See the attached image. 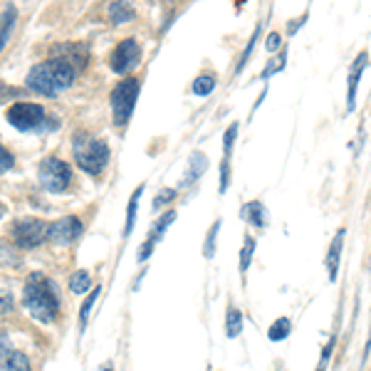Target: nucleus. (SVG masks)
Here are the masks:
<instances>
[{
    "label": "nucleus",
    "instance_id": "b1692460",
    "mask_svg": "<svg viewBox=\"0 0 371 371\" xmlns=\"http://www.w3.org/2000/svg\"><path fill=\"white\" fill-rule=\"evenodd\" d=\"M218 230H221V221H216V223H213V226H211V230H208V235H205V243H203V258H208V260H211L213 255H216Z\"/></svg>",
    "mask_w": 371,
    "mask_h": 371
},
{
    "label": "nucleus",
    "instance_id": "f3484780",
    "mask_svg": "<svg viewBox=\"0 0 371 371\" xmlns=\"http://www.w3.org/2000/svg\"><path fill=\"white\" fill-rule=\"evenodd\" d=\"M290 332H292V322H290L287 317H280V319L272 322L270 329H267V339H270V342H283V339L290 337Z\"/></svg>",
    "mask_w": 371,
    "mask_h": 371
},
{
    "label": "nucleus",
    "instance_id": "f257e3e1",
    "mask_svg": "<svg viewBox=\"0 0 371 371\" xmlns=\"http://www.w3.org/2000/svg\"><path fill=\"white\" fill-rule=\"evenodd\" d=\"M74 77H77V70L72 67V62L67 57H55V60L40 62L28 72V87L33 89L35 95H45V97H55L65 89L72 87Z\"/></svg>",
    "mask_w": 371,
    "mask_h": 371
},
{
    "label": "nucleus",
    "instance_id": "9b49d317",
    "mask_svg": "<svg viewBox=\"0 0 371 371\" xmlns=\"http://www.w3.org/2000/svg\"><path fill=\"white\" fill-rule=\"evenodd\" d=\"M366 60H369V52H361L359 57L354 60V65H352V72H349V95H347V109H354L356 104V87H359V79H361V72L366 70Z\"/></svg>",
    "mask_w": 371,
    "mask_h": 371
},
{
    "label": "nucleus",
    "instance_id": "7ed1b4c3",
    "mask_svg": "<svg viewBox=\"0 0 371 371\" xmlns=\"http://www.w3.org/2000/svg\"><path fill=\"white\" fill-rule=\"evenodd\" d=\"M72 154H74V161H77V166L82 168L84 173L100 176L106 168V161H109V146H106L102 139L92 136V134L79 132V134H74Z\"/></svg>",
    "mask_w": 371,
    "mask_h": 371
},
{
    "label": "nucleus",
    "instance_id": "c9c22d12",
    "mask_svg": "<svg viewBox=\"0 0 371 371\" xmlns=\"http://www.w3.org/2000/svg\"><path fill=\"white\" fill-rule=\"evenodd\" d=\"M305 20H307V13H305V15H302V17H297V20H292V25H290V35H292L294 30H297L299 25H302V22H305Z\"/></svg>",
    "mask_w": 371,
    "mask_h": 371
},
{
    "label": "nucleus",
    "instance_id": "1a4fd4ad",
    "mask_svg": "<svg viewBox=\"0 0 371 371\" xmlns=\"http://www.w3.org/2000/svg\"><path fill=\"white\" fill-rule=\"evenodd\" d=\"M79 235H82V221H79V218H74V216L60 218V221H55L50 228H47V238H50L52 243H57V245L74 243Z\"/></svg>",
    "mask_w": 371,
    "mask_h": 371
},
{
    "label": "nucleus",
    "instance_id": "473e14b6",
    "mask_svg": "<svg viewBox=\"0 0 371 371\" xmlns=\"http://www.w3.org/2000/svg\"><path fill=\"white\" fill-rule=\"evenodd\" d=\"M171 198H176V191L173 189H164L159 196H156V200H154V211H159L161 205L164 203H171Z\"/></svg>",
    "mask_w": 371,
    "mask_h": 371
},
{
    "label": "nucleus",
    "instance_id": "423d86ee",
    "mask_svg": "<svg viewBox=\"0 0 371 371\" xmlns=\"http://www.w3.org/2000/svg\"><path fill=\"white\" fill-rule=\"evenodd\" d=\"M45 119H47L45 109L40 104H33V102H15L8 109V122L20 132H38V129L45 127Z\"/></svg>",
    "mask_w": 371,
    "mask_h": 371
},
{
    "label": "nucleus",
    "instance_id": "4468645a",
    "mask_svg": "<svg viewBox=\"0 0 371 371\" xmlns=\"http://www.w3.org/2000/svg\"><path fill=\"white\" fill-rule=\"evenodd\" d=\"M243 327H245V317H243V312L238 310V307H228V312H226V334H228V339H235V337H240L243 334Z\"/></svg>",
    "mask_w": 371,
    "mask_h": 371
},
{
    "label": "nucleus",
    "instance_id": "0eeeda50",
    "mask_svg": "<svg viewBox=\"0 0 371 371\" xmlns=\"http://www.w3.org/2000/svg\"><path fill=\"white\" fill-rule=\"evenodd\" d=\"M10 235L17 248L33 250L45 243V238H47V226H45L40 218H20V221L13 223Z\"/></svg>",
    "mask_w": 371,
    "mask_h": 371
},
{
    "label": "nucleus",
    "instance_id": "72a5a7b5",
    "mask_svg": "<svg viewBox=\"0 0 371 371\" xmlns=\"http://www.w3.org/2000/svg\"><path fill=\"white\" fill-rule=\"evenodd\" d=\"M332 349H334V337L329 339L327 347H324V352H322V361H319V366H317V371H324V366H327L329 356H332Z\"/></svg>",
    "mask_w": 371,
    "mask_h": 371
},
{
    "label": "nucleus",
    "instance_id": "2f4dec72",
    "mask_svg": "<svg viewBox=\"0 0 371 371\" xmlns=\"http://www.w3.org/2000/svg\"><path fill=\"white\" fill-rule=\"evenodd\" d=\"M17 265V255L13 253V248L10 245H6V243H0V265Z\"/></svg>",
    "mask_w": 371,
    "mask_h": 371
},
{
    "label": "nucleus",
    "instance_id": "393cba45",
    "mask_svg": "<svg viewBox=\"0 0 371 371\" xmlns=\"http://www.w3.org/2000/svg\"><path fill=\"white\" fill-rule=\"evenodd\" d=\"M6 369H8V371H33V369H30L28 356L20 354V352H13V356L8 359Z\"/></svg>",
    "mask_w": 371,
    "mask_h": 371
},
{
    "label": "nucleus",
    "instance_id": "4be33fe9",
    "mask_svg": "<svg viewBox=\"0 0 371 371\" xmlns=\"http://www.w3.org/2000/svg\"><path fill=\"white\" fill-rule=\"evenodd\" d=\"M253 253H255V238L253 235H245L243 238V248H240V272H245L250 267V260H253Z\"/></svg>",
    "mask_w": 371,
    "mask_h": 371
},
{
    "label": "nucleus",
    "instance_id": "6ab92c4d",
    "mask_svg": "<svg viewBox=\"0 0 371 371\" xmlns=\"http://www.w3.org/2000/svg\"><path fill=\"white\" fill-rule=\"evenodd\" d=\"M100 294H102V287H92V292L87 294V299H84V305H82V310H79V329H87V324H89V312H92V307H95V302L100 299Z\"/></svg>",
    "mask_w": 371,
    "mask_h": 371
},
{
    "label": "nucleus",
    "instance_id": "cd10ccee",
    "mask_svg": "<svg viewBox=\"0 0 371 371\" xmlns=\"http://www.w3.org/2000/svg\"><path fill=\"white\" fill-rule=\"evenodd\" d=\"M258 35H260V28L255 30L253 33V38H250V42H248V47H245V52L243 55H240V62H238V70H235V72H240V70H243L245 65H248V60H250V55H253V50H255V42H258Z\"/></svg>",
    "mask_w": 371,
    "mask_h": 371
},
{
    "label": "nucleus",
    "instance_id": "a878e982",
    "mask_svg": "<svg viewBox=\"0 0 371 371\" xmlns=\"http://www.w3.org/2000/svg\"><path fill=\"white\" fill-rule=\"evenodd\" d=\"M13 342H10V334L8 332H0V369L8 364V359L13 356Z\"/></svg>",
    "mask_w": 371,
    "mask_h": 371
},
{
    "label": "nucleus",
    "instance_id": "c85d7f7f",
    "mask_svg": "<svg viewBox=\"0 0 371 371\" xmlns=\"http://www.w3.org/2000/svg\"><path fill=\"white\" fill-rule=\"evenodd\" d=\"M228 186H230V159H223V164H221V186H218V194H226Z\"/></svg>",
    "mask_w": 371,
    "mask_h": 371
},
{
    "label": "nucleus",
    "instance_id": "9d476101",
    "mask_svg": "<svg viewBox=\"0 0 371 371\" xmlns=\"http://www.w3.org/2000/svg\"><path fill=\"white\" fill-rule=\"evenodd\" d=\"M176 221V211H168L164 218H159L156 221V226L151 228V233H149V238H146V243L139 248V255H136V260L139 262H144V260H149V255H151V250L156 248V243H159L161 238H164V233H166L168 228H171V223Z\"/></svg>",
    "mask_w": 371,
    "mask_h": 371
},
{
    "label": "nucleus",
    "instance_id": "f03ea898",
    "mask_svg": "<svg viewBox=\"0 0 371 371\" xmlns=\"http://www.w3.org/2000/svg\"><path fill=\"white\" fill-rule=\"evenodd\" d=\"M22 305L42 324L55 322L57 312H60V297H57L55 283L50 277H45L42 272H33L22 287Z\"/></svg>",
    "mask_w": 371,
    "mask_h": 371
},
{
    "label": "nucleus",
    "instance_id": "412c9836",
    "mask_svg": "<svg viewBox=\"0 0 371 371\" xmlns=\"http://www.w3.org/2000/svg\"><path fill=\"white\" fill-rule=\"evenodd\" d=\"M13 25H15V8H8V13L3 15V20H0V50L6 47V42H8V38H10V30H13Z\"/></svg>",
    "mask_w": 371,
    "mask_h": 371
},
{
    "label": "nucleus",
    "instance_id": "39448f33",
    "mask_svg": "<svg viewBox=\"0 0 371 371\" xmlns=\"http://www.w3.org/2000/svg\"><path fill=\"white\" fill-rule=\"evenodd\" d=\"M38 181L50 194H65L72 183V168L57 156H47L38 168Z\"/></svg>",
    "mask_w": 371,
    "mask_h": 371
},
{
    "label": "nucleus",
    "instance_id": "ddd939ff",
    "mask_svg": "<svg viewBox=\"0 0 371 371\" xmlns=\"http://www.w3.org/2000/svg\"><path fill=\"white\" fill-rule=\"evenodd\" d=\"M240 216H243L248 223H253L255 228L267 226V211L260 200H250V203H245L243 208H240Z\"/></svg>",
    "mask_w": 371,
    "mask_h": 371
},
{
    "label": "nucleus",
    "instance_id": "f8f14e48",
    "mask_svg": "<svg viewBox=\"0 0 371 371\" xmlns=\"http://www.w3.org/2000/svg\"><path fill=\"white\" fill-rule=\"evenodd\" d=\"M344 235L347 230H337L334 235L332 245H329V253H327V272H329V280H337V272H339V260H342V248H344Z\"/></svg>",
    "mask_w": 371,
    "mask_h": 371
},
{
    "label": "nucleus",
    "instance_id": "20e7f679",
    "mask_svg": "<svg viewBox=\"0 0 371 371\" xmlns=\"http://www.w3.org/2000/svg\"><path fill=\"white\" fill-rule=\"evenodd\" d=\"M139 92H141V82L136 77H127L111 89V111H114V124L117 127H127L129 117H132L134 106H136Z\"/></svg>",
    "mask_w": 371,
    "mask_h": 371
},
{
    "label": "nucleus",
    "instance_id": "bb28decb",
    "mask_svg": "<svg viewBox=\"0 0 371 371\" xmlns=\"http://www.w3.org/2000/svg\"><path fill=\"white\" fill-rule=\"evenodd\" d=\"M238 129H240V124L233 122L230 127H228V132L223 134V151H226V159H230V151H233L235 136H238Z\"/></svg>",
    "mask_w": 371,
    "mask_h": 371
},
{
    "label": "nucleus",
    "instance_id": "aec40b11",
    "mask_svg": "<svg viewBox=\"0 0 371 371\" xmlns=\"http://www.w3.org/2000/svg\"><path fill=\"white\" fill-rule=\"evenodd\" d=\"M70 290L74 294H84L87 290H92V277H89L87 270H77L72 277H70Z\"/></svg>",
    "mask_w": 371,
    "mask_h": 371
},
{
    "label": "nucleus",
    "instance_id": "2eb2a0df",
    "mask_svg": "<svg viewBox=\"0 0 371 371\" xmlns=\"http://www.w3.org/2000/svg\"><path fill=\"white\" fill-rule=\"evenodd\" d=\"M208 168V159H205V154H200V151H194L191 154V161H189V173L183 176V186H189V183H194L196 178L200 176V173Z\"/></svg>",
    "mask_w": 371,
    "mask_h": 371
},
{
    "label": "nucleus",
    "instance_id": "f704fd0d",
    "mask_svg": "<svg viewBox=\"0 0 371 371\" xmlns=\"http://www.w3.org/2000/svg\"><path fill=\"white\" fill-rule=\"evenodd\" d=\"M267 50H270V52H275V50H280V45H283V42H280V33H270V35H267Z\"/></svg>",
    "mask_w": 371,
    "mask_h": 371
},
{
    "label": "nucleus",
    "instance_id": "a211bd4d",
    "mask_svg": "<svg viewBox=\"0 0 371 371\" xmlns=\"http://www.w3.org/2000/svg\"><path fill=\"white\" fill-rule=\"evenodd\" d=\"M134 17V10L129 3H111L109 6V20L114 25H122V22H129Z\"/></svg>",
    "mask_w": 371,
    "mask_h": 371
},
{
    "label": "nucleus",
    "instance_id": "c756f323",
    "mask_svg": "<svg viewBox=\"0 0 371 371\" xmlns=\"http://www.w3.org/2000/svg\"><path fill=\"white\" fill-rule=\"evenodd\" d=\"M285 57H287V55H285V50H283V55L275 57V60H270V65L262 70V79H267L272 72H280V70H285Z\"/></svg>",
    "mask_w": 371,
    "mask_h": 371
},
{
    "label": "nucleus",
    "instance_id": "7c9ffc66",
    "mask_svg": "<svg viewBox=\"0 0 371 371\" xmlns=\"http://www.w3.org/2000/svg\"><path fill=\"white\" fill-rule=\"evenodd\" d=\"M13 166H15V159H13V154L6 149V146L0 144V173L10 171Z\"/></svg>",
    "mask_w": 371,
    "mask_h": 371
},
{
    "label": "nucleus",
    "instance_id": "6e6552de",
    "mask_svg": "<svg viewBox=\"0 0 371 371\" xmlns=\"http://www.w3.org/2000/svg\"><path fill=\"white\" fill-rule=\"evenodd\" d=\"M139 60H141V47H139V42L134 38H127L109 55V67L117 74H129L139 67Z\"/></svg>",
    "mask_w": 371,
    "mask_h": 371
},
{
    "label": "nucleus",
    "instance_id": "dca6fc26",
    "mask_svg": "<svg viewBox=\"0 0 371 371\" xmlns=\"http://www.w3.org/2000/svg\"><path fill=\"white\" fill-rule=\"evenodd\" d=\"M144 196V186H136V191L129 198V208H127V226H124V238H129L134 230V223H136V211H139V198Z\"/></svg>",
    "mask_w": 371,
    "mask_h": 371
},
{
    "label": "nucleus",
    "instance_id": "5701e85b",
    "mask_svg": "<svg viewBox=\"0 0 371 371\" xmlns=\"http://www.w3.org/2000/svg\"><path fill=\"white\" fill-rule=\"evenodd\" d=\"M213 89H216V77H211V74H200V77H196L194 95L205 97V95H211Z\"/></svg>",
    "mask_w": 371,
    "mask_h": 371
}]
</instances>
